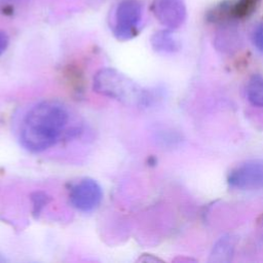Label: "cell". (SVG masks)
Returning a JSON list of instances; mask_svg holds the SVG:
<instances>
[{"label":"cell","mask_w":263,"mask_h":263,"mask_svg":"<svg viewBox=\"0 0 263 263\" xmlns=\"http://www.w3.org/2000/svg\"><path fill=\"white\" fill-rule=\"evenodd\" d=\"M69 123L70 113L62 102L42 101L25 115L20 129L21 144L30 152L45 151L61 140Z\"/></svg>","instance_id":"1"},{"label":"cell","mask_w":263,"mask_h":263,"mask_svg":"<svg viewBox=\"0 0 263 263\" xmlns=\"http://www.w3.org/2000/svg\"><path fill=\"white\" fill-rule=\"evenodd\" d=\"M92 88L101 96L130 107L144 106L148 101L145 89L124 73L114 68L100 69L93 76Z\"/></svg>","instance_id":"2"},{"label":"cell","mask_w":263,"mask_h":263,"mask_svg":"<svg viewBox=\"0 0 263 263\" xmlns=\"http://www.w3.org/2000/svg\"><path fill=\"white\" fill-rule=\"evenodd\" d=\"M141 23L142 5L135 0H125L114 12L112 30L119 40H128L138 34Z\"/></svg>","instance_id":"3"},{"label":"cell","mask_w":263,"mask_h":263,"mask_svg":"<svg viewBox=\"0 0 263 263\" xmlns=\"http://www.w3.org/2000/svg\"><path fill=\"white\" fill-rule=\"evenodd\" d=\"M69 200L76 210L82 213H90L101 204L103 189L96 180L83 178L70 187Z\"/></svg>","instance_id":"4"},{"label":"cell","mask_w":263,"mask_h":263,"mask_svg":"<svg viewBox=\"0 0 263 263\" xmlns=\"http://www.w3.org/2000/svg\"><path fill=\"white\" fill-rule=\"evenodd\" d=\"M228 184L239 190L263 188V162L249 160L234 167L228 175Z\"/></svg>","instance_id":"5"},{"label":"cell","mask_w":263,"mask_h":263,"mask_svg":"<svg viewBox=\"0 0 263 263\" xmlns=\"http://www.w3.org/2000/svg\"><path fill=\"white\" fill-rule=\"evenodd\" d=\"M153 11L158 21L168 27H179L185 18V6L181 0H155Z\"/></svg>","instance_id":"6"},{"label":"cell","mask_w":263,"mask_h":263,"mask_svg":"<svg viewBox=\"0 0 263 263\" xmlns=\"http://www.w3.org/2000/svg\"><path fill=\"white\" fill-rule=\"evenodd\" d=\"M248 100L256 107L263 109V77L253 76L247 85Z\"/></svg>","instance_id":"7"},{"label":"cell","mask_w":263,"mask_h":263,"mask_svg":"<svg viewBox=\"0 0 263 263\" xmlns=\"http://www.w3.org/2000/svg\"><path fill=\"white\" fill-rule=\"evenodd\" d=\"M152 46L155 50L161 52H172L176 50L177 44L172 36L167 32H158L156 33L151 40Z\"/></svg>","instance_id":"8"},{"label":"cell","mask_w":263,"mask_h":263,"mask_svg":"<svg viewBox=\"0 0 263 263\" xmlns=\"http://www.w3.org/2000/svg\"><path fill=\"white\" fill-rule=\"evenodd\" d=\"M50 198L44 192H35L32 194V201H33V209L34 214H39L41 210L49 202Z\"/></svg>","instance_id":"9"},{"label":"cell","mask_w":263,"mask_h":263,"mask_svg":"<svg viewBox=\"0 0 263 263\" xmlns=\"http://www.w3.org/2000/svg\"><path fill=\"white\" fill-rule=\"evenodd\" d=\"M253 42L255 46L263 52V23L258 25L253 33Z\"/></svg>","instance_id":"10"},{"label":"cell","mask_w":263,"mask_h":263,"mask_svg":"<svg viewBox=\"0 0 263 263\" xmlns=\"http://www.w3.org/2000/svg\"><path fill=\"white\" fill-rule=\"evenodd\" d=\"M8 42H9V39L7 35L4 32L0 31V55L6 50L8 46Z\"/></svg>","instance_id":"11"},{"label":"cell","mask_w":263,"mask_h":263,"mask_svg":"<svg viewBox=\"0 0 263 263\" xmlns=\"http://www.w3.org/2000/svg\"><path fill=\"white\" fill-rule=\"evenodd\" d=\"M16 1H21V0H0L1 3H13V2H16Z\"/></svg>","instance_id":"12"}]
</instances>
